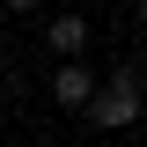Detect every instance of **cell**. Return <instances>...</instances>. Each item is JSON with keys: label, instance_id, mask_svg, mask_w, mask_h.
<instances>
[{"label": "cell", "instance_id": "cell-3", "mask_svg": "<svg viewBox=\"0 0 147 147\" xmlns=\"http://www.w3.org/2000/svg\"><path fill=\"white\" fill-rule=\"evenodd\" d=\"M44 52H59V66H74L88 52V15H52L44 22Z\"/></svg>", "mask_w": 147, "mask_h": 147}, {"label": "cell", "instance_id": "cell-1", "mask_svg": "<svg viewBox=\"0 0 147 147\" xmlns=\"http://www.w3.org/2000/svg\"><path fill=\"white\" fill-rule=\"evenodd\" d=\"M140 88H147V74L132 66V59H118V66H110V81H96L88 125H103V132H125V125H140V118H147V110H140Z\"/></svg>", "mask_w": 147, "mask_h": 147}, {"label": "cell", "instance_id": "cell-4", "mask_svg": "<svg viewBox=\"0 0 147 147\" xmlns=\"http://www.w3.org/2000/svg\"><path fill=\"white\" fill-rule=\"evenodd\" d=\"M132 22H140V30H147V0H140V7H132Z\"/></svg>", "mask_w": 147, "mask_h": 147}, {"label": "cell", "instance_id": "cell-5", "mask_svg": "<svg viewBox=\"0 0 147 147\" xmlns=\"http://www.w3.org/2000/svg\"><path fill=\"white\" fill-rule=\"evenodd\" d=\"M0 22H7V0H0Z\"/></svg>", "mask_w": 147, "mask_h": 147}, {"label": "cell", "instance_id": "cell-2", "mask_svg": "<svg viewBox=\"0 0 147 147\" xmlns=\"http://www.w3.org/2000/svg\"><path fill=\"white\" fill-rule=\"evenodd\" d=\"M52 103L59 110H88L96 103V66H88V59H74V66L52 74Z\"/></svg>", "mask_w": 147, "mask_h": 147}]
</instances>
